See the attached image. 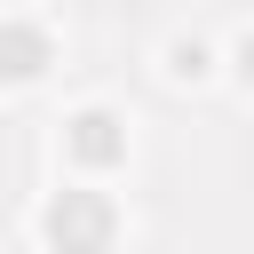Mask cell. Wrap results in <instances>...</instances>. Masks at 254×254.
I'll use <instances>...</instances> for the list:
<instances>
[{
	"label": "cell",
	"mask_w": 254,
	"mask_h": 254,
	"mask_svg": "<svg viewBox=\"0 0 254 254\" xmlns=\"http://www.w3.org/2000/svg\"><path fill=\"white\" fill-rule=\"evenodd\" d=\"M103 230H111V214H103L95 198H79V190H64V198L48 206V238H56L64 254H95Z\"/></svg>",
	"instance_id": "1"
},
{
	"label": "cell",
	"mask_w": 254,
	"mask_h": 254,
	"mask_svg": "<svg viewBox=\"0 0 254 254\" xmlns=\"http://www.w3.org/2000/svg\"><path fill=\"white\" fill-rule=\"evenodd\" d=\"M111 127H119L111 111H79V119H71V143H79L87 159H111V151H119V135H111Z\"/></svg>",
	"instance_id": "2"
},
{
	"label": "cell",
	"mask_w": 254,
	"mask_h": 254,
	"mask_svg": "<svg viewBox=\"0 0 254 254\" xmlns=\"http://www.w3.org/2000/svg\"><path fill=\"white\" fill-rule=\"evenodd\" d=\"M0 71L32 79V71H40V32H0Z\"/></svg>",
	"instance_id": "3"
},
{
	"label": "cell",
	"mask_w": 254,
	"mask_h": 254,
	"mask_svg": "<svg viewBox=\"0 0 254 254\" xmlns=\"http://www.w3.org/2000/svg\"><path fill=\"white\" fill-rule=\"evenodd\" d=\"M246 79H254V40H246Z\"/></svg>",
	"instance_id": "4"
}]
</instances>
